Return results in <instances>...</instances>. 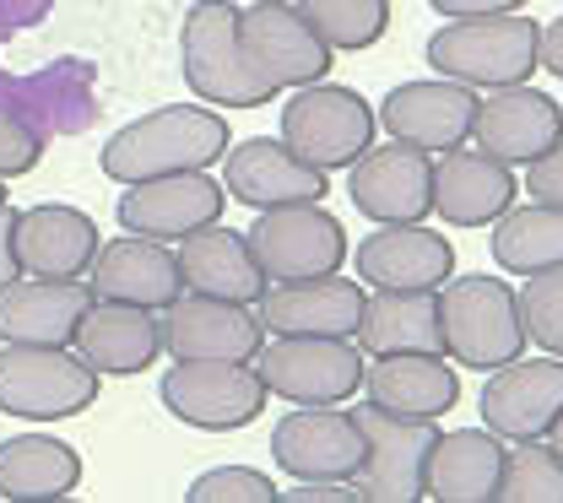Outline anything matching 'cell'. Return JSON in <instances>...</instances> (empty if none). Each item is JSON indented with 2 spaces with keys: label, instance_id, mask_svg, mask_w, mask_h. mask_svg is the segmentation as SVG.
Returning <instances> with one entry per match:
<instances>
[{
  "label": "cell",
  "instance_id": "1",
  "mask_svg": "<svg viewBox=\"0 0 563 503\" xmlns=\"http://www.w3.org/2000/svg\"><path fill=\"white\" fill-rule=\"evenodd\" d=\"M228 146H233V131H228L222 109H207V103H163V109L141 114L131 125H120L103 142V152H98V168L114 185H136V179L211 168V163H222Z\"/></svg>",
  "mask_w": 563,
  "mask_h": 503
},
{
  "label": "cell",
  "instance_id": "2",
  "mask_svg": "<svg viewBox=\"0 0 563 503\" xmlns=\"http://www.w3.org/2000/svg\"><path fill=\"white\" fill-rule=\"evenodd\" d=\"M428 66L472 92L515 87L542 71V27L526 11H498V16H450L428 38Z\"/></svg>",
  "mask_w": 563,
  "mask_h": 503
},
{
  "label": "cell",
  "instance_id": "3",
  "mask_svg": "<svg viewBox=\"0 0 563 503\" xmlns=\"http://www.w3.org/2000/svg\"><path fill=\"white\" fill-rule=\"evenodd\" d=\"M439 336H444V358L461 368L493 373L504 362L526 353V320H520V298L504 277H450L439 288Z\"/></svg>",
  "mask_w": 563,
  "mask_h": 503
},
{
  "label": "cell",
  "instance_id": "4",
  "mask_svg": "<svg viewBox=\"0 0 563 503\" xmlns=\"http://www.w3.org/2000/svg\"><path fill=\"white\" fill-rule=\"evenodd\" d=\"M179 71L196 103L207 109H261L277 92L250 71L239 49V5L233 0H196L179 22Z\"/></svg>",
  "mask_w": 563,
  "mask_h": 503
},
{
  "label": "cell",
  "instance_id": "5",
  "mask_svg": "<svg viewBox=\"0 0 563 503\" xmlns=\"http://www.w3.org/2000/svg\"><path fill=\"white\" fill-rule=\"evenodd\" d=\"M103 373L76 347H16L0 342V412L22 423H66L98 406Z\"/></svg>",
  "mask_w": 563,
  "mask_h": 503
},
{
  "label": "cell",
  "instance_id": "6",
  "mask_svg": "<svg viewBox=\"0 0 563 503\" xmlns=\"http://www.w3.org/2000/svg\"><path fill=\"white\" fill-rule=\"evenodd\" d=\"M266 395L287 406H342L363 395V347L352 336H266L255 353Z\"/></svg>",
  "mask_w": 563,
  "mask_h": 503
},
{
  "label": "cell",
  "instance_id": "7",
  "mask_svg": "<svg viewBox=\"0 0 563 503\" xmlns=\"http://www.w3.org/2000/svg\"><path fill=\"white\" fill-rule=\"evenodd\" d=\"M374 131H379V120H374L368 98L352 87H336V81L292 87L282 103V142L303 163H314L320 174L352 168L374 146Z\"/></svg>",
  "mask_w": 563,
  "mask_h": 503
},
{
  "label": "cell",
  "instance_id": "8",
  "mask_svg": "<svg viewBox=\"0 0 563 503\" xmlns=\"http://www.w3.org/2000/svg\"><path fill=\"white\" fill-rule=\"evenodd\" d=\"M244 238L266 282H309V277H331L347 266V233L320 201L255 212Z\"/></svg>",
  "mask_w": 563,
  "mask_h": 503
},
{
  "label": "cell",
  "instance_id": "9",
  "mask_svg": "<svg viewBox=\"0 0 563 503\" xmlns=\"http://www.w3.org/2000/svg\"><path fill=\"white\" fill-rule=\"evenodd\" d=\"M363 428V466H357V493L363 503H418L428 488V455L439 423L428 417H401L385 406H352Z\"/></svg>",
  "mask_w": 563,
  "mask_h": 503
},
{
  "label": "cell",
  "instance_id": "10",
  "mask_svg": "<svg viewBox=\"0 0 563 503\" xmlns=\"http://www.w3.org/2000/svg\"><path fill=\"white\" fill-rule=\"evenodd\" d=\"M174 423L201 433H239L266 412V379L255 362H174L157 384Z\"/></svg>",
  "mask_w": 563,
  "mask_h": 503
},
{
  "label": "cell",
  "instance_id": "11",
  "mask_svg": "<svg viewBox=\"0 0 563 503\" xmlns=\"http://www.w3.org/2000/svg\"><path fill=\"white\" fill-rule=\"evenodd\" d=\"M239 49L250 60V71L261 76L272 92H292L309 81L331 76V44L303 22V11L292 0H255L239 5Z\"/></svg>",
  "mask_w": 563,
  "mask_h": 503
},
{
  "label": "cell",
  "instance_id": "12",
  "mask_svg": "<svg viewBox=\"0 0 563 503\" xmlns=\"http://www.w3.org/2000/svg\"><path fill=\"white\" fill-rule=\"evenodd\" d=\"M272 460L292 482H352L363 466V428L342 406H292L272 428Z\"/></svg>",
  "mask_w": 563,
  "mask_h": 503
},
{
  "label": "cell",
  "instance_id": "13",
  "mask_svg": "<svg viewBox=\"0 0 563 503\" xmlns=\"http://www.w3.org/2000/svg\"><path fill=\"white\" fill-rule=\"evenodd\" d=\"M261 347H266V325L255 303L179 292L163 309V353L174 362H250Z\"/></svg>",
  "mask_w": 563,
  "mask_h": 503
},
{
  "label": "cell",
  "instance_id": "14",
  "mask_svg": "<svg viewBox=\"0 0 563 503\" xmlns=\"http://www.w3.org/2000/svg\"><path fill=\"white\" fill-rule=\"evenodd\" d=\"M347 255L363 288L439 292L455 277V244L428 222H379Z\"/></svg>",
  "mask_w": 563,
  "mask_h": 503
},
{
  "label": "cell",
  "instance_id": "15",
  "mask_svg": "<svg viewBox=\"0 0 563 503\" xmlns=\"http://www.w3.org/2000/svg\"><path fill=\"white\" fill-rule=\"evenodd\" d=\"M222 212H228V190H222V179H211L207 168L136 179V185H125V195L114 206L125 233L157 238V244H179L185 233H196L207 222H222Z\"/></svg>",
  "mask_w": 563,
  "mask_h": 503
},
{
  "label": "cell",
  "instance_id": "16",
  "mask_svg": "<svg viewBox=\"0 0 563 503\" xmlns=\"http://www.w3.org/2000/svg\"><path fill=\"white\" fill-rule=\"evenodd\" d=\"M563 142V109L559 98H548L531 81L515 87H493L477 92V114H472V146H483L488 157L526 168L542 152H553Z\"/></svg>",
  "mask_w": 563,
  "mask_h": 503
},
{
  "label": "cell",
  "instance_id": "17",
  "mask_svg": "<svg viewBox=\"0 0 563 503\" xmlns=\"http://www.w3.org/2000/svg\"><path fill=\"white\" fill-rule=\"evenodd\" d=\"M352 212L379 222H428L433 216V157L407 142L368 146L347 168Z\"/></svg>",
  "mask_w": 563,
  "mask_h": 503
},
{
  "label": "cell",
  "instance_id": "18",
  "mask_svg": "<svg viewBox=\"0 0 563 503\" xmlns=\"http://www.w3.org/2000/svg\"><path fill=\"white\" fill-rule=\"evenodd\" d=\"M483 428H493L504 444H520V438H548L553 423L563 417V358H520L493 368L483 395Z\"/></svg>",
  "mask_w": 563,
  "mask_h": 503
},
{
  "label": "cell",
  "instance_id": "19",
  "mask_svg": "<svg viewBox=\"0 0 563 503\" xmlns=\"http://www.w3.org/2000/svg\"><path fill=\"white\" fill-rule=\"evenodd\" d=\"M472 114H477L472 87H461L450 76H422V81L390 87L374 120L390 131V142H407L428 157H439L450 146L472 142Z\"/></svg>",
  "mask_w": 563,
  "mask_h": 503
},
{
  "label": "cell",
  "instance_id": "20",
  "mask_svg": "<svg viewBox=\"0 0 563 503\" xmlns=\"http://www.w3.org/2000/svg\"><path fill=\"white\" fill-rule=\"evenodd\" d=\"M222 190L228 201L250 206V212H272V206H303V201H325V174L314 163H303L287 142H233L222 152Z\"/></svg>",
  "mask_w": 563,
  "mask_h": 503
},
{
  "label": "cell",
  "instance_id": "21",
  "mask_svg": "<svg viewBox=\"0 0 563 503\" xmlns=\"http://www.w3.org/2000/svg\"><path fill=\"white\" fill-rule=\"evenodd\" d=\"M520 179L509 163L488 157L483 146L461 142L433 157V212L450 227H493L515 206Z\"/></svg>",
  "mask_w": 563,
  "mask_h": 503
},
{
  "label": "cell",
  "instance_id": "22",
  "mask_svg": "<svg viewBox=\"0 0 563 503\" xmlns=\"http://www.w3.org/2000/svg\"><path fill=\"white\" fill-rule=\"evenodd\" d=\"M81 282L92 288L98 303H136V309H157V314L185 292L174 244H157V238H141V233L98 244V260Z\"/></svg>",
  "mask_w": 563,
  "mask_h": 503
},
{
  "label": "cell",
  "instance_id": "23",
  "mask_svg": "<svg viewBox=\"0 0 563 503\" xmlns=\"http://www.w3.org/2000/svg\"><path fill=\"white\" fill-rule=\"evenodd\" d=\"M363 282L357 277H309V282H272L255 303L266 336H352L363 320Z\"/></svg>",
  "mask_w": 563,
  "mask_h": 503
},
{
  "label": "cell",
  "instance_id": "24",
  "mask_svg": "<svg viewBox=\"0 0 563 503\" xmlns=\"http://www.w3.org/2000/svg\"><path fill=\"white\" fill-rule=\"evenodd\" d=\"M92 288L81 277H16L0 292V342L16 347H70Z\"/></svg>",
  "mask_w": 563,
  "mask_h": 503
},
{
  "label": "cell",
  "instance_id": "25",
  "mask_svg": "<svg viewBox=\"0 0 563 503\" xmlns=\"http://www.w3.org/2000/svg\"><path fill=\"white\" fill-rule=\"evenodd\" d=\"M11 244H16L22 277H87L103 238H98V222L87 212L44 201V206L16 212Z\"/></svg>",
  "mask_w": 563,
  "mask_h": 503
},
{
  "label": "cell",
  "instance_id": "26",
  "mask_svg": "<svg viewBox=\"0 0 563 503\" xmlns=\"http://www.w3.org/2000/svg\"><path fill=\"white\" fill-rule=\"evenodd\" d=\"M363 395L385 412L439 423L444 412L461 406V379L444 353H390L363 362Z\"/></svg>",
  "mask_w": 563,
  "mask_h": 503
},
{
  "label": "cell",
  "instance_id": "27",
  "mask_svg": "<svg viewBox=\"0 0 563 503\" xmlns=\"http://www.w3.org/2000/svg\"><path fill=\"white\" fill-rule=\"evenodd\" d=\"M174 255H179L185 292H207V298H228V303H261L272 288L250 255V238L233 233L228 222H207V227L185 233L174 244Z\"/></svg>",
  "mask_w": 563,
  "mask_h": 503
},
{
  "label": "cell",
  "instance_id": "28",
  "mask_svg": "<svg viewBox=\"0 0 563 503\" xmlns=\"http://www.w3.org/2000/svg\"><path fill=\"white\" fill-rule=\"evenodd\" d=\"M70 347L98 373L131 379V373H146L163 358V314L136 309V303H98L92 298V309L81 314V331H76Z\"/></svg>",
  "mask_w": 563,
  "mask_h": 503
},
{
  "label": "cell",
  "instance_id": "29",
  "mask_svg": "<svg viewBox=\"0 0 563 503\" xmlns=\"http://www.w3.org/2000/svg\"><path fill=\"white\" fill-rule=\"evenodd\" d=\"M498 471H504V438L493 428H455L433 438L428 455V488L433 503H493L498 499Z\"/></svg>",
  "mask_w": 563,
  "mask_h": 503
},
{
  "label": "cell",
  "instance_id": "30",
  "mask_svg": "<svg viewBox=\"0 0 563 503\" xmlns=\"http://www.w3.org/2000/svg\"><path fill=\"white\" fill-rule=\"evenodd\" d=\"M363 358L390 353H444L439 336V292H385L374 288L363 298V320L352 331Z\"/></svg>",
  "mask_w": 563,
  "mask_h": 503
},
{
  "label": "cell",
  "instance_id": "31",
  "mask_svg": "<svg viewBox=\"0 0 563 503\" xmlns=\"http://www.w3.org/2000/svg\"><path fill=\"white\" fill-rule=\"evenodd\" d=\"M81 488V455L66 438L16 433L0 444V499H70Z\"/></svg>",
  "mask_w": 563,
  "mask_h": 503
},
{
  "label": "cell",
  "instance_id": "32",
  "mask_svg": "<svg viewBox=\"0 0 563 503\" xmlns=\"http://www.w3.org/2000/svg\"><path fill=\"white\" fill-rule=\"evenodd\" d=\"M493 260L509 277H531V271L563 266V206H548V201L509 206L493 222Z\"/></svg>",
  "mask_w": 563,
  "mask_h": 503
},
{
  "label": "cell",
  "instance_id": "33",
  "mask_svg": "<svg viewBox=\"0 0 563 503\" xmlns=\"http://www.w3.org/2000/svg\"><path fill=\"white\" fill-rule=\"evenodd\" d=\"M303 22L331 44V55H357L374 49L390 33V0H292Z\"/></svg>",
  "mask_w": 563,
  "mask_h": 503
},
{
  "label": "cell",
  "instance_id": "34",
  "mask_svg": "<svg viewBox=\"0 0 563 503\" xmlns=\"http://www.w3.org/2000/svg\"><path fill=\"white\" fill-rule=\"evenodd\" d=\"M493 503H563V455L548 438L504 444V471H498Z\"/></svg>",
  "mask_w": 563,
  "mask_h": 503
},
{
  "label": "cell",
  "instance_id": "35",
  "mask_svg": "<svg viewBox=\"0 0 563 503\" xmlns=\"http://www.w3.org/2000/svg\"><path fill=\"white\" fill-rule=\"evenodd\" d=\"M520 298V320H526V342H537L542 353L563 358V266L531 271L526 288H515Z\"/></svg>",
  "mask_w": 563,
  "mask_h": 503
},
{
  "label": "cell",
  "instance_id": "36",
  "mask_svg": "<svg viewBox=\"0 0 563 503\" xmlns=\"http://www.w3.org/2000/svg\"><path fill=\"white\" fill-rule=\"evenodd\" d=\"M190 503H277V482L255 466H217L190 482Z\"/></svg>",
  "mask_w": 563,
  "mask_h": 503
},
{
  "label": "cell",
  "instance_id": "37",
  "mask_svg": "<svg viewBox=\"0 0 563 503\" xmlns=\"http://www.w3.org/2000/svg\"><path fill=\"white\" fill-rule=\"evenodd\" d=\"M38 163H44V131L11 103H0V179H22Z\"/></svg>",
  "mask_w": 563,
  "mask_h": 503
},
{
  "label": "cell",
  "instance_id": "38",
  "mask_svg": "<svg viewBox=\"0 0 563 503\" xmlns=\"http://www.w3.org/2000/svg\"><path fill=\"white\" fill-rule=\"evenodd\" d=\"M526 195L548 201V206H563V142L553 152H542L537 163H526Z\"/></svg>",
  "mask_w": 563,
  "mask_h": 503
},
{
  "label": "cell",
  "instance_id": "39",
  "mask_svg": "<svg viewBox=\"0 0 563 503\" xmlns=\"http://www.w3.org/2000/svg\"><path fill=\"white\" fill-rule=\"evenodd\" d=\"M277 503H363L357 482H292L287 493L277 488Z\"/></svg>",
  "mask_w": 563,
  "mask_h": 503
},
{
  "label": "cell",
  "instance_id": "40",
  "mask_svg": "<svg viewBox=\"0 0 563 503\" xmlns=\"http://www.w3.org/2000/svg\"><path fill=\"white\" fill-rule=\"evenodd\" d=\"M439 16H498V11H526L531 0H428Z\"/></svg>",
  "mask_w": 563,
  "mask_h": 503
},
{
  "label": "cell",
  "instance_id": "41",
  "mask_svg": "<svg viewBox=\"0 0 563 503\" xmlns=\"http://www.w3.org/2000/svg\"><path fill=\"white\" fill-rule=\"evenodd\" d=\"M11 227H16V212L0 201V292L22 277V266H16V244H11Z\"/></svg>",
  "mask_w": 563,
  "mask_h": 503
},
{
  "label": "cell",
  "instance_id": "42",
  "mask_svg": "<svg viewBox=\"0 0 563 503\" xmlns=\"http://www.w3.org/2000/svg\"><path fill=\"white\" fill-rule=\"evenodd\" d=\"M49 11V0H0V27H33Z\"/></svg>",
  "mask_w": 563,
  "mask_h": 503
},
{
  "label": "cell",
  "instance_id": "43",
  "mask_svg": "<svg viewBox=\"0 0 563 503\" xmlns=\"http://www.w3.org/2000/svg\"><path fill=\"white\" fill-rule=\"evenodd\" d=\"M542 71H553L563 81V16L553 27H542Z\"/></svg>",
  "mask_w": 563,
  "mask_h": 503
},
{
  "label": "cell",
  "instance_id": "44",
  "mask_svg": "<svg viewBox=\"0 0 563 503\" xmlns=\"http://www.w3.org/2000/svg\"><path fill=\"white\" fill-rule=\"evenodd\" d=\"M548 444H553V449H559V455H563V417H559V423H553V433H548Z\"/></svg>",
  "mask_w": 563,
  "mask_h": 503
},
{
  "label": "cell",
  "instance_id": "45",
  "mask_svg": "<svg viewBox=\"0 0 563 503\" xmlns=\"http://www.w3.org/2000/svg\"><path fill=\"white\" fill-rule=\"evenodd\" d=\"M0 201H5V179H0Z\"/></svg>",
  "mask_w": 563,
  "mask_h": 503
},
{
  "label": "cell",
  "instance_id": "46",
  "mask_svg": "<svg viewBox=\"0 0 563 503\" xmlns=\"http://www.w3.org/2000/svg\"><path fill=\"white\" fill-rule=\"evenodd\" d=\"M559 109H563V103H559Z\"/></svg>",
  "mask_w": 563,
  "mask_h": 503
}]
</instances>
